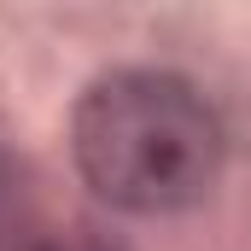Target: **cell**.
Returning <instances> with one entry per match:
<instances>
[{
  "mask_svg": "<svg viewBox=\"0 0 251 251\" xmlns=\"http://www.w3.org/2000/svg\"><path fill=\"white\" fill-rule=\"evenodd\" d=\"M82 181L134 216L187 210L222 176V123L176 70H111L70 117Z\"/></svg>",
  "mask_w": 251,
  "mask_h": 251,
  "instance_id": "cell-1",
  "label": "cell"
},
{
  "mask_svg": "<svg viewBox=\"0 0 251 251\" xmlns=\"http://www.w3.org/2000/svg\"><path fill=\"white\" fill-rule=\"evenodd\" d=\"M12 210H18V181H12V164L0 158V246L12 234Z\"/></svg>",
  "mask_w": 251,
  "mask_h": 251,
  "instance_id": "cell-2",
  "label": "cell"
},
{
  "mask_svg": "<svg viewBox=\"0 0 251 251\" xmlns=\"http://www.w3.org/2000/svg\"><path fill=\"white\" fill-rule=\"evenodd\" d=\"M29 251H117V246L88 240V234H59V240H41V246H29Z\"/></svg>",
  "mask_w": 251,
  "mask_h": 251,
  "instance_id": "cell-3",
  "label": "cell"
}]
</instances>
